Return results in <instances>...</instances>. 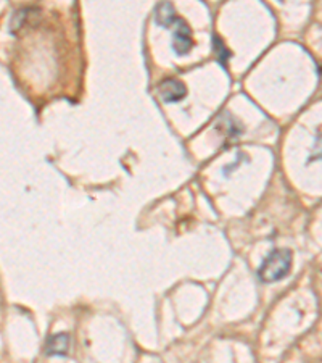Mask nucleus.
<instances>
[{"label":"nucleus","mask_w":322,"mask_h":363,"mask_svg":"<svg viewBox=\"0 0 322 363\" xmlns=\"http://www.w3.org/2000/svg\"><path fill=\"white\" fill-rule=\"evenodd\" d=\"M292 268V252L287 249L274 250L261 265L258 276L262 283L271 284L284 279Z\"/></svg>","instance_id":"nucleus-1"},{"label":"nucleus","mask_w":322,"mask_h":363,"mask_svg":"<svg viewBox=\"0 0 322 363\" xmlns=\"http://www.w3.org/2000/svg\"><path fill=\"white\" fill-rule=\"evenodd\" d=\"M170 28L175 29V34H172V37H175L172 39V48H175V52L179 57L187 55L193 47L190 26L184 21V19L176 15L175 19H172V23L170 24Z\"/></svg>","instance_id":"nucleus-2"},{"label":"nucleus","mask_w":322,"mask_h":363,"mask_svg":"<svg viewBox=\"0 0 322 363\" xmlns=\"http://www.w3.org/2000/svg\"><path fill=\"white\" fill-rule=\"evenodd\" d=\"M158 92H160V97L166 104H176V102H181L187 96V87L182 81L175 80V78H168L158 86Z\"/></svg>","instance_id":"nucleus-3"},{"label":"nucleus","mask_w":322,"mask_h":363,"mask_svg":"<svg viewBox=\"0 0 322 363\" xmlns=\"http://www.w3.org/2000/svg\"><path fill=\"white\" fill-rule=\"evenodd\" d=\"M69 347L68 335H53L46 342V354L47 355H66Z\"/></svg>","instance_id":"nucleus-4"},{"label":"nucleus","mask_w":322,"mask_h":363,"mask_svg":"<svg viewBox=\"0 0 322 363\" xmlns=\"http://www.w3.org/2000/svg\"><path fill=\"white\" fill-rule=\"evenodd\" d=\"M176 17L175 7L170 2H163L161 5H158L156 13H155V19L156 23L160 24L163 28H170V24L172 23V19Z\"/></svg>","instance_id":"nucleus-5"},{"label":"nucleus","mask_w":322,"mask_h":363,"mask_svg":"<svg viewBox=\"0 0 322 363\" xmlns=\"http://www.w3.org/2000/svg\"><path fill=\"white\" fill-rule=\"evenodd\" d=\"M215 51H216V55L217 58H220V62L222 63V65H227V58L231 57V53L229 51H227L224 44L221 42V39L220 37H215Z\"/></svg>","instance_id":"nucleus-6"},{"label":"nucleus","mask_w":322,"mask_h":363,"mask_svg":"<svg viewBox=\"0 0 322 363\" xmlns=\"http://www.w3.org/2000/svg\"><path fill=\"white\" fill-rule=\"evenodd\" d=\"M280 2H284V0H280Z\"/></svg>","instance_id":"nucleus-7"}]
</instances>
